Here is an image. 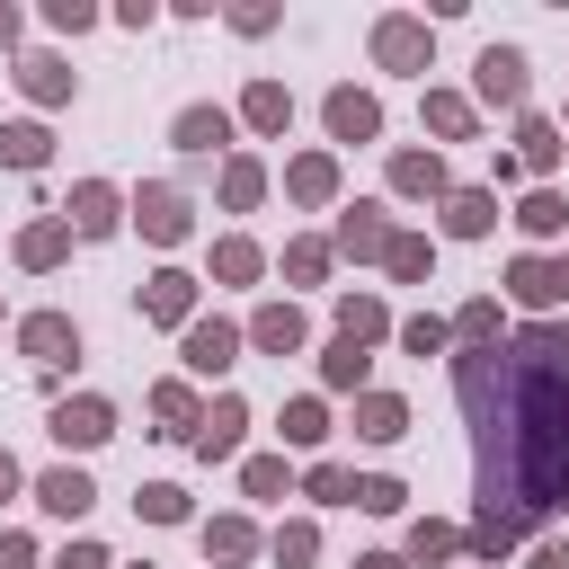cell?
I'll list each match as a JSON object with an SVG mask.
<instances>
[{
	"label": "cell",
	"mask_w": 569,
	"mask_h": 569,
	"mask_svg": "<svg viewBox=\"0 0 569 569\" xmlns=\"http://www.w3.org/2000/svg\"><path fill=\"white\" fill-rule=\"evenodd\" d=\"M463 409L480 427V516L534 525L569 498V383L525 356H463Z\"/></svg>",
	"instance_id": "1"
},
{
	"label": "cell",
	"mask_w": 569,
	"mask_h": 569,
	"mask_svg": "<svg viewBox=\"0 0 569 569\" xmlns=\"http://www.w3.org/2000/svg\"><path fill=\"white\" fill-rule=\"evenodd\" d=\"M516 294L525 303H569V258H525L516 267Z\"/></svg>",
	"instance_id": "2"
},
{
	"label": "cell",
	"mask_w": 569,
	"mask_h": 569,
	"mask_svg": "<svg viewBox=\"0 0 569 569\" xmlns=\"http://www.w3.org/2000/svg\"><path fill=\"white\" fill-rule=\"evenodd\" d=\"M480 90L516 107V98H525V54H508V45H489V54H480Z\"/></svg>",
	"instance_id": "3"
},
{
	"label": "cell",
	"mask_w": 569,
	"mask_h": 569,
	"mask_svg": "<svg viewBox=\"0 0 569 569\" xmlns=\"http://www.w3.org/2000/svg\"><path fill=\"white\" fill-rule=\"evenodd\" d=\"M54 437H62V445H98V437H107V409H98V400H81V409H54Z\"/></svg>",
	"instance_id": "4"
},
{
	"label": "cell",
	"mask_w": 569,
	"mask_h": 569,
	"mask_svg": "<svg viewBox=\"0 0 569 569\" xmlns=\"http://www.w3.org/2000/svg\"><path fill=\"white\" fill-rule=\"evenodd\" d=\"M329 133H347V142H365V133H374V98H356V90H338V98H329Z\"/></svg>",
	"instance_id": "5"
},
{
	"label": "cell",
	"mask_w": 569,
	"mask_h": 569,
	"mask_svg": "<svg viewBox=\"0 0 569 569\" xmlns=\"http://www.w3.org/2000/svg\"><path fill=\"white\" fill-rule=\"evenodd\" d=\"M223 133H232V125H223V107H187V116H178V142H187V152H213Z\"/></svg>",
	"instance_id": "6"
},
{
	"label": "cell",
	"mask_w": 569,
	"mask_h": 569,
	"mask_svg": "<svg viewBox=\"0 0 569 569\" xmlns=\"http://www.w3.org/2000/svg\"><path fill=\"white\" fill-rule=\"evenodd\" d=\"M36 498H45L54 516H81V508H90V480H81V472H54V480H45Z\"/></svg>",
	"instance_id": "7"
},
{
	"label": "cell",
	"mask_w": 569,
	"mask_h": 569,
	"mask_svg": "<svg viewBox=\"0 0 569 569\" xmlns=\"http://www.w3.org/2000/svg\"><path fill=\"white\" fill-rule=\"evenodd\" d=\"M187 356H196L205 374H213V365H232V329H223V321H205V329H187Z\"/></svg>",
	"instance_id": "8"
},
{
	"label": "cell",
	"mask_w": 569,
	"mask_h": 569,
	"mask_svg": "<svg viewBox=\"0 0 569 569\" xmlns=\"http://www.w3.org/2000/svg\"><path fill=\"white\" fill-rule=\"evenodd\" d=\"M142 223H152V241H178V232H187V213H178L170 187H152V196H142Z\"/></svg>",
	"instance_id": "9"
},
{
	"label": "cell",
	"mask_w": 569,
	"mask_h": 569,
	"mask_svg": "<svg viewBox=\"0 0 569 569\" xmlns=\"http://www.w3.org/2000/svg\"><path fill=\"white\" fill-rule=\"evenodd\" d=\"M0 161H10V170H36V161H45V133H36V125H10V133H0Z\"/></svg>",
	"instance_id": "10"
},
{
	"label": "cell",
	"mask_w": 569,
	"mask_h": 569,
	"mask_svg": "<svg viewBox=\"0 0 569 569\" xmlns=\"http://www.w3.org/2000/svg\"><path fill=\"white\" fill-rule=\"evenodd\" d=\"M27 347H36V365H62V347H71V321H27Z\"/></svg>",
	"instance_id": "11"
},
{
	"label": "cell",
	"mask_w": 569,
	"mask_h": 569,
	"mask_svg": "<svg viewBox=\"0 0 569 569\" xmlns=\"http://www.w3.org/2000/svg\"><path fill=\"white\" fill-rule=\"evenodd\" d=\"M196 445H205V454H232V445H241V409L223 400V409L205 418V437H196Z\"/></svg>",
	"instance_id": "12"
},
{
	"label": "cell",
	"mask_w": 569,
	"mask_h": 569,
	"mask_svg": "<svg viewBox=\"0 0 569 569\" xmlns=\"http://www.w3.org/2000/svg\"><path fill=\"white\" fill-rule=\"evenodd\" d=\"M418 54H427V36H418L409 19H392V27H383V62H418Z\"/></svg>",
	"instance_id": "13"
},
{
	"label": "cell",
	"mask_w": 569,
	"mask_h": 569,
	"mask_svg": "<svg viewBox=\"0 0 569 569\" xmlns=\"http://www.w3.org/2000/svg\"><path fill=\"white\" fill-rule=\"evenodd\" d=\"M71 205H81V232H107V223H116V196H107V187H81Z\"/></svg>",
	"instance_id": "14"
},
{
	"label": "cell",
	"mask_w": 569,
	"mask_h": 569,
	"mask_svg": "<svg viewBox=\"0 0 569 569\" xmlns=\"http://www.w3.org/2000/svg\"><path fill=\"white\" fill-rule=\"evenodd\" d=\"M347 249H383V223H374V205H356V213H347Z\"/></svg>",
	"instance_id": "15"
},
{
	"label": "cell",
	"mask_w": 569,
	"mask_h": 569,
	"mask_svg": "<svg viewBox=\"0 0 569 569\" xmlns=\"http://www.w3.org/2000/svg\"><path fill=\"white\" fill-rule=\"evenodd\" d=\"M27 90H36V98H62L71 71H62V62H27Z\"/></svg>",
	"instance_id": "16"
},
{
	"label": "cell",
	"mask_w": 569,
	"mask_h": 569,
	"mask_svg": "<svg viewBox=\"0 0 569 569\" xmlns=\"http://www.w3.org/2000/svg\"><path fill=\"white\" fill-rule=\"evenodd\" d=\"M152 312H161V321L187 312V276H161V284H152Z\"/></svg>",
	"instance_id": "17"
},
{
	"label": "cell",
	"mask_w": 569,
	"mask_h": 569,
	"mask_svg": "<svg viewBox=\"0 0 569 569\" xmlns=\"http://www.w3.org/2000/svg\"><path fill=\"white\" fill-rule=\"evenodd\" d=\"M356 374H365V356H356V338H338L329 347V383H356Z\"/></svg>",
	"instance_id": "18"
},
{
	"label": "cell",
	"mask_w": 569,
	"mask_h": 569,
	"mask_svg": "<svg viewBox=\"0 0 569 569\" xmlns=\"http://www.w3.org/2000/svg\"><path fill=\"white\" fill-rule=\"evenodd\" d=\"M454 232H489V196H454Z\"/></svg>",
	"instance_id": "19"
},
{
	"label": "cell",
	"mask_w": 569,
	"mask_h": 569,
	"mask_svg": "<svg viewBox=\"0 0 569 569\" xmlns=\"http://www.w3.org/2000/svg\"><path fill=\"white\" fill-rule=\"evenodd\" d=\"M258 338H267V347H294V338H303V321H294V312H267V321H258Z\"/></svg>",
	"instance_id": "20"
},
{
	"label": "cell",
	"mask_w": 569,
	"mask_h": 569,
	"mask_svg": "<svg viewBox=\"0 0 569 569\" xmlns=\"http://www.w3.org/2000/svg\"><path fill=\"white\" fill-rule=\"evenodd\" d=\"M365 437H400V400H365Z\"/></svg>",
	"instance_id": "21"
},
{
	"label": "cell",
	"mask_w": 569,
	"mask_h": 569,
	"mask_svg": "<svg viewBox=\"0 0 569 569\" xmlns=\"http://www.w3.org/2000/svg\"><path fill=\"white\" fill-rule=\"evenodd\" d=\"M249 125H284V90H249Z\"/></svg>",
	"instance_id": "22"
},
{
	"label": "cell",
	"mask_w": 569,
	"mask_h": 569,
	"mask_svg": "<svg viewBox=\"0 0 569 569\" xmlns=\"http://www.w3.org/2000/svg\"><path fill=\"white\" fill-rule=\"evenodd\" d=\"M62 569H107V551H90V543H81V551H62Z\"/></svg>",
	"instance_id": "23"
},
{
	"label": "cell",
	"mask_w": 569,
	"mask_h": 569,
	"mask_svg": "<svg viewBox=\"0 0 569 569\" xmlns=\"http://www.w3.org/2000/svg\"><path fill=\"white\" fill-rule=\"evenodd\" d=\"M534 569H569V551H560V543H551V551H534Z\"/></svg>",
	"instance_id": "24"
},
{
	"label": "cell",
	"mask_w": 569,
	"mask_h": 569,
	"mask_svg": "<svg viewBox=\"0 0 569 569\" xmlns=\"http://www.w3.org/2000/svg\"><path fill=\"white\" fill-rule=\"evenodd\" d=\"M10 480H19V472H10V454H0V498H10Z\"/></svg>",
	"instance_id": "25"
},
{
	"label": "cell",
	"mask_w": 569,
	"mask_h": 569,
	"mask_svg": "<svg viewBox=\"0 0 569 569\" xmlns=\"http://www.w3.org/2000/svg\"><path fill=\"white\" fill-rule=\"evenodd\" d=\"M365 569H400V560H365Z\"/></svg>",
	"instance_id": "26"
}]
</instances>
